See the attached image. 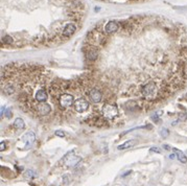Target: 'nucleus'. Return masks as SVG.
<instances>
[{
	"mask_svg": "<svg viewBox=\"0 0 187 186\" xmlns=\"http://www.w3.org/2000/svg\"><path fill=\"white\" fill-rule=\"evenodd\" d=\"M35 139H36V137H35V134L32 132H28V133H26L25 135H23V137H22V141L25 143V145L23 146V148H29V146L35 142Z\"/></svg>",
	"mask_w": 187,
	"mask_h": 186,
	"instance_id": "nucleus-6",
	"label": "nucleus"
},
{
	"mask_svg": "<svg viewBox=\"0 0 187 186\" xmlns=\"http://www.w3.org/2000/svg\"><path fill=\"white\" fill-rule=\"evenodd\" d=\"M73 109L76 113H85L86 111L89 109L90 102L89 100H87L86 97H78V99L74 100L73 102Z\"/></svg>",
	"mask_w": 187,
	"mask_h": 186,
	"instance_id": "nucleus-3",
	"label": "nucleus"
},
{
	"mask_svg": "<svg viewBox=\"0 0 187 186\" xmlns=\"http://www.w3.org/2000/svg\"><path fill=\"white\" fill-rule=\"evenodd\" d=\"M5 142L4 141H2L1 142V145H0V151H1V152H3V151H5Z\"/></svg>",
	"mask_w": 187,
	"mask_h": 186,
	"instance_id": "nucleus-17",
	"label": "nucleus"
},
{
	"mask_svg": "<svg viewBox=\"0 0 187 186\" xmlns=\"http://www.w3.org/2000/svg\"><path fill=\"white\" fill-rule=\"evenodd\" d=\"M88 98L91 100L92 104H100L104 98V92L98 86H92L88 91Z\"/></svg>",
	"mask_w": 187,
	"mask_h": 186,
	"instance_id": "nucleus-2",
	"label": "nucleus"
},
{
	"mask_svg": "<svg viewBox=\"0 0 187 186\" xmlns=\"http://www.w3.org/2000/svg\"><path fill=\"white\" fill-rule=\"evenodd\" d=\"M56 135L59 137H65V132H63V131H61V130H57Z\"/></svg>",
	"mask_w": 187,
	"mask_h": 186,
	"instance_id": "nucleus-14",
	"label": "nucleus"
},
{
	"mask_svg": "<svg viewBox=\"0 0 187 186\" xmlns=\"http://www.w3.org/2000/svg\"><path fill=\"white\" fill-rule=\"evenodd\" d=\"M131 170H127V172H124V175H122V177H124V178H125V177H127V175H130V174H131Z\"/></svg>",
	"mask_w": 187,
	"mask_h": 186,
	"instance_id": "nucleus-18",
	"label": "nucleus"
},
{
	"mask_svg": "<svg viewBox=\"0 0 187 186\" xmlns=\"http://www.w3.org/2000/svg\"><path fill=\"white\" fill-rule=\"evenodd\" d=\"M160 134H161V137L166 138V137L168 136V134H169V131L165 128H162L161 130H160Z\"/></svg>",
	"mask_w": 187,
	"mask_h": 186,
	"instance_id": "nucleus-12",
	"label": "nucleus"
},
{
	"mask_svg": "<svg viewBox=\"0 0 187 186\" xmlns=\"http://www.w3.org/2000/svg\"><path fill=\"white\" fill-rule=\"evenodd\" d=\"M119 23L117 21H109L105 26L106 34H113L119 29Z\"/></svg>",
	"mask_w": 187,
	"mask_h": 186,
	"instance_id": "nucleus-7",
	"label": "nucleus"
},
{
	"mask_svg": "<svg viewBox=\"0 0 187 186\" xmlns=\"http://www.w3.org/2000/svg\"><path fill=\"white\" fill-rule=\"evenodd\" d=\"M100 112H102L103 117L106 118V119H114L118 115V109L115 105L107 102L103 106Z\"/></svg>",
	"mask_w": 187,
	"mask_h": 186,
	"instance_id": "nucleus-1",
	"label": "nucleus"
},
{
	"mask_svg": "<svg viewBox=\"0 0 187 186\" xmlns=\"http://www.w3.org/2000/svg\"><path fill=\"white\" fill-rule=\"evenodd\" d=\"M175 157H176V154H171L170 156H169V158H170V159H173V158H175Z\"/></svg>",
	"mask_w": 187,
	"mask_h": 186,
	"instance_id": "nucleus-19",
	"label": "nucleus"
},
{
	"mask_svg": "<svg viewBox=\"0 0 187 186\" xmlns=\"http://www.w3.org/2000/svg\"><path fill=\"white\" fill-rule=\"evenodd\" d=\"M163 148H166V150H169V148H169V145H165V144H164V145H163Z\"/></svg>",
	"mask_w": 187,
	"mask_h": 186,
	"instance_id": "nucleus-20",
	"label": "nucleus"
},
{
	"mask_svg": "<svg viewBox=\"0 0 187 186\" xmlns=\"http://www.w3.org/2000/svg\"><path fill=\"white\" fill-rule=\"evenodd\" d=\"M135 144H136V140H129V141H125L124 143L118 145V150H127V148H132Z\"/></svg>",
	"mask_w": 187,
	"mask_h": 186,
	"instance_id": "nucleus-9",
	"label": "nucleus"
},
{
	"mask_svg": "<svg viewBox=\"0 0 187 186\" xmlns=\"http://www.w3.org/2000/svg\"><path fill=\"white\" fill-rule=\"evenodd\" d=\"M25 177H35V172H32V170H27L25 172Z\"/></svg>",
	"mask_w": 187,
	"mask_h": 186,
	"instance_id": "nucleus-15",
	"label": "nucleus"
},
{
	"mask_svg": "<svg viewBox=\"0 0 187 186\" xmlns=\"http://www.w3.org/2000/svg\"><path fill=\"white\" fill-rule=\"evenodd\" d=\"M64 162H65L66 165L68 166V167H73V166H75L76 164L81 161V158L80 157H76L74 156V152L73 151H71V152L67 153V154L65 155V157L63 158Z\"/></svg>",
	"mask_w": 187,
	"mask_h": 186,
	"instance_id": "nucleus-4",
	"label": "nucleus"
},
{
	"mask_svg": "<svg viewBox=\"0 0 187 186\" xmlns=\"http://www.w3.org/2000/svg\"><path fill=\"white\" fill-rule=\"evenodd\" d=\"M76 30V26L73 23H69L64 27L63 32H62V39H68L69 37H71L72 35L75 32Z\"/></svg>",
	"mask_w": 187,
	"mask_h": 186,
	"instance_id": "nucleus-5",
	"label": "nucleus"
},
{
	"mask_svg": "<svg viewBox=\"0 0 187 186\" xmlns=\"http://www.w3.org/2000/svg\"><path fill=\"white\" fill-rule=\"evenodd\" d=\"M13 116V113H12V110H11L10 108H8L5 110V117H8V118H11Z\"/></svg>",
	"mask_w": 187,
	"mask_h": 186,
	"instance_id": "nucleus-13",
	"label": "nucleus"
},
{
	"mask_svg": "<svg viewBox=\"0 0 187 186\" xmlns=\"http://www.w3.org/2000/svg\"><path fill=\"white\" fill-rule=\"evenodd\" d=\"M2 42L3 43H13L14 42V39L12 38L11 36H8V35H6V36H4L3 38H2Z\"/></svg>",
	"mask_w": 187,
	"mask_h": 186,
	"instance_id": "nucleus-11",
	"label": "nucleus"
},
{
	"mask_svg": "<svg viewBox=\"0 0 187 186\" xmlns=\"http://www.w3.org/2000/svg\"><path fill=\"white\" fill-rule=\"evenodd\" d=\"M151 152H153V153H158V154H160L161 153V151H160V148H151Z\"/></svg>",
	"mask_w": 187,
	"mask_h": 186,
	"instance_id": "nucleus-16",
	"label": "nucleus"
},
{
	"mask_svg": "<svg viewBox=\"0 0 187 186\" xmlns=\"http://www.w3.org/2000/svg\"><path fill=\"white\" fill-rule=\"evenodd\" d=\"M173 151L175 152L176 156L178 157V159H179L180 162H182V163H186L187 162V157L183 154V153L181 152V151L178 150V148H173Z\"/></svg>",
	"mask_w": 187,
	"mask_h": 186,
	"instance_id": "nucleus-8",
	"label": "nucleus"
},
{
	"mask_svg": "<svg viewBox=\"0 0 187 186\" xmlns=\"http://www.w3.org/2000/svg\"><path fill=\"white\" fill-rule=\"evenodd\" d=\"M14 127L16 129H23L24 127H25V123H24V121H23V119H22V118L18 117V118H16V119H15Z\"/></svg>",
	"mask_w": 187,
	"mask_h": 186,
	"instance_id": "nucleus-10",
	"label": "nucleus"
}]
</instances>
